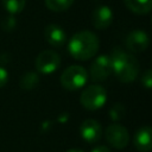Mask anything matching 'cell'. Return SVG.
<instances>
[{
    "label": "cell",
    "mask_w": 152,
    "mask_h": 152,
    "mask_svg": "<svg viewBox=\"0 0 152 152\" xmlns=\"http://www.w3.org/2000/svg\"><path fill=\"white\" fill-rule=\"evenodd\" d=\"M91 152H110V150L104 146V145H100V146H96L91 150Z\"/></svg>",
    "instance_id": "44dd1931"
},
{
    "label": "cell",
    "mask_w": 152,
    "mask_h": 152,
    "mask_svg": "<svg viewBox=\"0 0 152 152\" xmlns=\"http://www.w3.org/2000/svg\"><path fill=\"white\" fill-rule=\"evenodd\" d=\"M44 36L46 42L55 48H61L66 42V33L65 31L57 24H50L45 27Z\"/></svg>",
    "instance_id": "8fae6325"
},
{
    "label": "cell",
    "mask_w": 152,
    "mask_h": 152,
    "mask_svg": "<svg viewBox=\"0 0 152 152\" xmlns=\"http://www.w3.org/2000/svg\"><path fill=\"white\" fill-rule=\"evenodd\" d=\"M125 116V107L121 103H115L109 110V118L113 121H119Z\"/></svg>",
    "instance_id": "e0dca14e"
},
{
    "label": "cell",
    "mask_w": 152,
    "mask_h": 152,
    "mask_svg": "<svg viewBox=\"0 0 152 152\" xmlns=\"http://www.w3.org/2000/svg\"><path fill=\"white\" fill-rule=\"evenodd\" d=\"M39 83V76L37 72H33V71H28L26 74H24L20 78V87L25 90H31L33 88H36Z\"/></svg>",
    "instance_id": "5bb4252c"
},
{
    "label": "cell",
    "mask_w": 152,
    "mask_h": 152,
    "mask_svg": "<svg viewBox=\"0 0 152 152\" xmlns=\"http://www.w3.org/2000/svg\"><path fill=\"white\" fill-rule=\"evenodd\" d=\"M66 152H83L82 150H78V148H71V150H68Z\"/></svg>",
    "instance_id": "7402d4cb"
},
{
    "label": "cell",
    "mask_w": 152,
    "mask_h": 152,
    "mask_svg": "<svg viewBox=\"0 0 152 152\" xmlns=\"http://www.w3.org/2000/svg\"><path fill=\"white\" fill-rule=\"evenodd\" d=\"M106 140L115 148H125L129 141V134L126 127L120 124H112L106 128Z\"/></svg>",
    "instance_id": "8992f818"
},
{
    "label": "cell",
    "mask_w": 152,
    "mask_h": 152,
    "mask_svg": "<svg viewBox=\"0 0 152 152\" xmlns=\"http://www.w3.org/2000/svg\"><path fill=\"white\" fill-rule=\"evenodd\" d=\"M125 44L126 48L134 53H139L145 51L148 45H150V38L147 36V33L142 30H134L131 31L126 39H125Z\"/></svg>",
    "instance_id": "ba28073f"
},
{
    "label": "cell",
    "mask_w": 152,
    "mask_h": 152,
    "mask_svg": "<svg viewBox=\"0 0 152 152\" xmlns=\"http://www.w3.org/2000/svg\"><path fill=\"white\" fill-rule=\"evenodd\" d=\"M135 148L140 152H148L152 148V129L150 126L140 127L133 138Z\"/></svg>",
    "instance_id": "7c38bea8"
},
{
    "label": "cell",
    "mask_w": 152,
    "mask_h": 152,
    "mask_svg": "<svg viewBox=\"0 0 152 152\" xmlns=\"http://www.w3.org/2000/svg\"><path fill=\"white\" fill-rule=\"evenodd\" d=\"M141 84L147 88V89H151L152 88V70L151 69H147L142 76H141Z\"/></svg>",
    "instance_id": "d6986e66"
},
{
    "label": "cell",
    "mask_w": 152,
    "mask_h": 152,
    "mask_svg": "<svg viewBox=\"0 0 152 152\" xmlns=\"http://www.w3.org/2000/svg\"><path fill=\"white\" fill-rule=\"evenodd\" d=\"M125 6L135 14H147L152 8V0H124Z\"/></svg>",
    "instance_id": "4fadbf2b"
},
{
    "label": "cell",
    "mask_w": 152,
    "mask_h": 152,
    "mask_svg": "<svg viewBox=\"0 0 152 152\" xmlns=\"http://www.w3.org/2000/svg\"><path fill=\"white\" fill-rule=\"evenodd\" d=\"M8 81V72L5 68L0 66V88L4 87Z\"/></svg>",
    "instance_id": "ffe728a7"
},
{
    "label": "cell",
    "mask_w": 152,
    "mask_h": 152,
    "mask_svg": "<svg viewBox=\"0 0 152 152\" xmlns=\"http://www.w3.org/2000/svg\"><path fill=\"white\" fill-rule=\"evenodd\" d=\"M88 81V72L81 65H70L61 76V84L68 90H77L84 87Z\"/></svg>",
    "instance_id": "3957f363"
},
{
    "label": "cell",
    "mask_w": 152,
    "mask_h": 152,
    "mask_svg": "<svg viewBox=\"0 0 152 152\" xmlns=\"http://www.w3.org/2000/svg\"><path fill=\"white\" fill-rule=\"evenodd\" d=\"M99 46V38L91 31H80L75 33L68 43L69 53L78 61H87L94 57Z\"/></svg>",
    "instance_id": "7a4b0ae2"
},
{
    "label": "cell",
    "mask_w": 152,
    "mask_h": 152,
    "mask_svg": "<svg viewBox=\"0 0 152 152\" xmlns=\"http://www.w3.org/2000/svg\"><path fill=\"white\" fill-rule=\"evenodd\" d=\"M109 58L112 64V72H114L119 81L129 83L138 77L140 70L139 62L133 55L120 48H115L113 49Z\"/></svg>",
    "instance_id": "6da1fadb"
},
{
    "label": "cell",
    "mask_w": 152,
    "mask_h": 152,
    "mask_svg": "<svg viewBox=\"0 0 152 152\" xmlns=\"http://www.w3.org/2000/svg\"><path fill=\"white\" fill-rule=\"evenodd\" d=\"M1 26H2V28L5 30V31H12L14 27H15V19H14V17L13 15H7L4 20H2V23H1Z\"/></svg>",
    "instance_id": "ac0fdd59"
},
{
    "label": "cell",
    "mask_w": 152,
    "mask_h": 152,
    "mask_svg": "<svg viewBox=\"0 0 152 152\" xmlns=\"http://www.w3.org/2000/svg\"><path fill=\"white\" fill-rule=\"evenodd\" d=\"M80 133L83 140L89 144L97 142L102 137V127L99 121L94 119H87L81 124Z\"/></svg>",
    "instance_id": "9c48e42d"
},
{
    "label": "cell",
    "mask_w": 152,
    "mask_h": 152,
    "mask_svg": "<svg viewBox=\"0 0 152 152\" xmlns=\"http://www.w3.org/2000/svg\"><path fill=\"white\" fill-rule=\"evenodd\" d=\"M61 64L59 55L53 50H44L42 51L34 62L36 69L42 74H52L58 69Z\"/></svg>",
    "instance_id": "5b68a950"
},
{
    "label": "cell",
    "mask_w": 152,
    "mask_h": 152,
    "mask_svg": "<svg viewBox=\"0 0 152 152\" xmlns=\"http://www.w3.org/2000/svg\"><path fill=\"white\" fill-rule=\"evenodd\" d=\"M45 6L53 12H63L71 7L74 0H44Z\"/></svg>",
    "instance_id": "2e32d148"
},
{
    "label": "cell",
    "mask_w": 152,
    "mask_h": 152,
    "mask_svg": "<svg viewBox=\"0 0 152 152\" xmlns=\"http://www.w3.org/2000/svg\"><path fill=\"white\" fill-rule=\"evenodd\" d=\"M1 2L6 12L11 15H14L24 10L26 0H1Z\"/></svg>",
    "instance_id": "9a60e30c"
},
{
    "label": "cell",
    "mask_w": 152,
    "mask_h": 152,
    "mask_svg": "<svg viewBox=\"0 0 152 152\" xmlns=\"http://www.w3.org/2000/svg\"><path fill=\"white\" fill-rule=\"evenodd\" d=\"M81 104L89 110H96L101 107L107 101V91L103 87L99 84H91L88 86L81 94L80 97Z\"/></svg>",
    "instance_id": "277c9868"
},
{
    "label": "cell",
    "mask_w": 152,
    "mask_h": 152,
    "mask_svg": "<svg viewBox=\"0 0 152 152\" xmlns=\"http://www.w3.org/2000/svg\"><path fill=\"white\" fill-rule=\"evenodd\" d=\"M113 19H114L113 11L106 5L97 6L91 14V24L97 30H104L109 27L110 24L113 23Z\"/></svg>",
    "instance_id": "30bf717a"
},
{
    "label": "cell",
    "mask_w": 152,
    "mask_h": 152,
    "mask_svg": "<svg viewBox=\"0 0 152 152\" xmlns=\"http://www.w3.org/2000/svg\"><path fill=\"white\" fill-rule=\"evenodd\" d=\"M112 74V64L108 55H101L95 58L90 65V77L93 81H104Z\"/></svg>",
    "instance_id": "52a82bcc"
}]
</instances>
